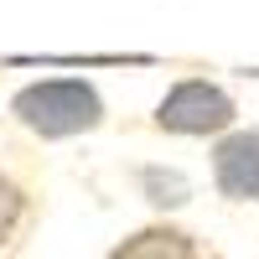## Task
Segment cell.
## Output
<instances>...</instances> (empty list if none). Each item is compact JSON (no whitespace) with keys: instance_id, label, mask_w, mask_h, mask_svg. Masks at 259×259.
I'll list each match as a JSON object with an SVG mask.
<instances>
[{"instance_id":"1","label":"cell","mask_w":259,"mask_h":259,"mask_svg":"<svg viewBox=\"0 0 259 259\" xmlns=\"http://www.w3.org/2000/svg\"><path fill=\"white\" fill-rule=\"evenodd\" d=\"M11 119L36 140H73L104 124V99L83 78H41L11 94Z\"/></svg>"},{"instance_id":"3","label":"cell","mask_w":259,"mask_h":259,"mask_svg":"<svg viewBox=\"0 0 259 259\" xmlns=\"http://www.w3.org/2000/svg\"><path fill=\"white\" fill-rule=\"evenodd\" d=\"M212 187L228 202H259V130H223L212 145Z\"/></svg>"},{"instance_id":"2","label":"cell","mask_w":259,"mask_h":259,"mask_svg":"<svg viewBox=\"0 0 259 259\" xmlns=\"http://www.w3.org/2000/svg\"><path fill=\"white\" fill-rule=\"evenodd\" d=\"M233 119H239L233 94L207 78L171 83L166 99L156 104V130H166V135H223V130H233Z\"/></svg>"},{"instance_id":"6","label":"cell","mask_w":259,"mask_h":259,"mask_svg":"<svg viewBox=\"0 0 259 259\" xmlns=\"http://www.w3.org/2000/svg\"><path fill=\"white\" fill-rule=\"evenodd\" d=\"M140 192L150 207H187L192 202V182L182 171H161V166H145L140 171Z\"/></svg>"},{"instance_id":"4","label":"cell","mask_w":259,"mask_h":259,"mask_svg":"<svg viewBox=\"0 0 259 259\" xmlns=\"http://www.w3.org/2000/svg\"><path fill=\"white\" fill-rule=\"evenodd\" d=\"M161 254L166 259H192V254H202V244L182 228H140L124 244H114V259H161Z\"/></svg>"},{"instance_id":"5","label":"cell","mask_w":259,"mask_h":259,"mask_svg":"<svg viewBox=\"0 0 259 259\" xmlns=\"http://www.w3.org/2000/svg\"><path fill=\"white\" fill-rule=\"evenodd\" d=\"M31 223V197H26V187L11 182V177H0V249H11L21 233H26Z\"/></svg>"}]
</instances>
